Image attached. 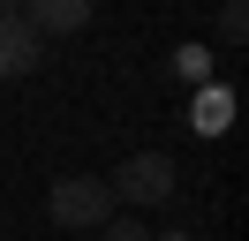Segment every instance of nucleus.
Wrapping results in <instances>:
<instances>
[{"instance_id": "f257e3e1", "label": "nucleus", "mask_w": 249, "mask_h": 241, "mask_svg": "<svg viewBox=\"0 0 249 241\" xmlns=\"http://www.w3.org/2000/svg\"><path fill=\"white\" fill-rule=\"evenodd\" d=\"M46 211H53V226H68V234H98V226L113 219V189L98 173H68V181H53Z\"/></svg>"}, {"instance_id": "f03ea898", "label": "nucleus", "mask_w": 249, "mask_h": 241, "mask_svg": "<svg viewBox=\"0 0 249 241\" xmlns=\"http://www.w3.org/2000/svg\"><path fill=\"white\" fill-rule=\"evenodd\" d=\"M106 189H113V204L151 211V204L174 196V158H166V151H136V158H121V173H113Z\"/></svg>"}, {"instance_id": "6e6552de", "label": "nucleus", "mask_w": 249, "mask_h": 241, "mask_svg": "<svg viewBox=\"0 0 249 241\" xmlns=\"http://www.w3.org/2000/svg\"><path fill=\"white\" fill-rule=\"evenodd\" d=\"M159 241H196V234H159Z\"/></svg>"}, {"instance_id": "0eeeda50", "label": "nucleus", "mask_w": 249, "mask_h": 241, "mask_svg": "<svg viewBox=\"0 0 249 241\" xmlns=\"http://www.w3.org/2000/svg\"><path fill=\"white\" fill-rule=\"evenodd\" d=\"M98 241H151V234H143V219H106Z\"/></svg>"}, {"instance_id": "423d86ee", "label": "nucleus", "mask_w": 249, "mask_h": 241, "mask_svg": "<svg viewBox=\"0 0 249 241\" xmlns=\"http://www.w3.org/2000/svg\"><path fill=\"white\" fill-rule=\"evenodd\" d=\"M174 68H181L189 83H204V75H212V53H204V45H181V53H174Z\"/></svg>"}, {"instance_id": "39448f33", "label": "nucleus", "mask_w": 249, "mask_h": 241, "mask_svg": "<svg viewBox=\"0 0 249 241\" xmlns=\"http://www.w3.org/2000/svg\"><path fill=\"white\" fill-rule=\"evenodd\" d=\"M227 113H234V98H227V90H204V98H196V113H189V128H196V136H219V128H227Z\"/></svg>"}, {"instance_id": "7ed1b4c3", "label": "nucleus", "mask_w": 249, "mask_h": 241, "mask_svg": "<svg viewBox=\"0 0 249 241\" xmlns=\"http://www.w3.org/2000/svg\"><path fill=\"white\" fill-rule=\"evenodd\" d=\"M16 15H23V30L46 45L53 30H83V23H91V0H23Z\"/></svg>"}, {"instance_id": "20e7f679", "label": "nucleus", "mask_w": 249, "mask_h": 241, "mask_svg": "<svg viewBox=\"0 0 249 241\" xmlns=\"http://www.w3.org/2000/svg\"><path fill=\"white\" fill-rule=\"evenodd\" d=\"M38 60H46V45L23 30V15H16V8H0V75H31Z\"/></svg>"}]
</instances>
